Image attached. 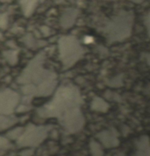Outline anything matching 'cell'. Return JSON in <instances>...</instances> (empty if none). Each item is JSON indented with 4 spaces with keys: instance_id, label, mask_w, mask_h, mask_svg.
<instances>
[{
    "instance_id": "3",
    "label": "cell",
    "mask_w": 150,
    "mask_h": 156,
    "mask_svg": "<svg viewBox=\"0 0 150 156\" xmlns=\"http://www.w3.org/2000/svg\"><path fill=\"white\" fill-rule=\"evenodd\" d=\"M46 130L33 126L20 139L19 144L22 145H35L43 140L44 136H46Z\"/></svg>"
},
{
    "instance_id": "2",
    "label": "cell",
    "mask_w": 150,
    "mask_h": 156,
    "mask_svg": "<svg viewBox=\"0 0 150 156\" xmlns=\"http://www.w3.org/2000/svg\"><path fill=\"white\" fill-rule=\"evenodd\" d=\"M18 94L10 90L0 94V112L6 115L12 112L18 104Z\"/></svg>"
},
{
    "instance_id": "1",
    "label": "cell",
    "mask_w": 150,
    "mask_h": 156,
    "mask_svg": "<svg viewBox=\"0 0 150 156\" xmlns=\"http://www.w3.org/2000/svg\"><path fill=\"white\" fill-rule=\"evenodd\" d=\"M80 102V95L77 90L70 88H62L50 105L44 107L46 111L44 115L58 117L61 120L67 115L78 109Z\"/></svg>"
}]
</instances>
